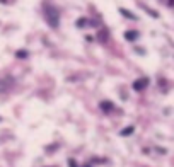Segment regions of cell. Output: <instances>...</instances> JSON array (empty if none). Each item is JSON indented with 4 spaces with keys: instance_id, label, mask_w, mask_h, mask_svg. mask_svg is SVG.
<instances>
[{
    "instance_id": "cell-1",
    "label": "cell",
    "mask_w": 174,
    "mask_h": 167,
    "mask_svg": "<svg viewBox=\"0 0 174 167\" xmlns=\"http://www.w3.org/2000/svg\"><path fill=\"white\" fill-rule=\"evenodd\" d=\"M43 15L46 19V24H48L51 29H58L60 27V9L53 4L45 2L43 4Z\"/></svg>"
},
{
    "instance_id": "cell-2",
    "label": "cell",
    "mask_w": 174,
    "mask_h": 167,
    "mask_svg": "<svg viewBox=\"0 0 174 167\" xmlns=\"http://www.w3.org/2000/svg\"><path fill=\"white\" fill-rule=\"evenodd\" d=\"M148 84H150L148 77H140V78H137V80H133V84H132V89H133L135 92H142L145 87H148Z\"/></svg>"
},
{
    "instance_id": "cell-3",
    "label": "cell",
    "mask_w": 174,
    "mask_h": 167,
    "mask_svg": "<svg viewBox=\"0 0 174 167\" xmlns=\"http://www.w3.org/2000/svg\"><path fill=\"white\" fill-rule=\"evenodd\" d=\"M99 108H101V111H103V113L109 114V113L115 111V102L109 101V99H104V101H101V102H99Z\"/></svg>"
},
{
    "instance_id": "cell-4",
    "label": "cell",
    "mask_w": 174,
    "mask_h": 167,
    "mask_svg": "<svg viewBox=\"0 0 174 167\" xmlns=\"http://www.w3.org/2000/svg\"><path fill=\"white\" fill-rule=\"evenodd\" d=\"M123 36H125V39H126V41L133 43V41H137L138 38H140V33H138V31H132V29H128L125 34H123Z\"/></svg>"
},
{
    "instance_id": "cell-5",
    "label": "cell",
    "mask_w": 174,
    "mask_h": 167,
    "mask_svg": "<svg viewBox=\"0 0 174 167\" xmlns=\"http://www.w3.org/2000/svg\"><path fill=\"white\" fill-rule=\"evenodd\" d=\"M119 14L121 15H125L128 21H138V17H137V14H133V12H130V10H126V9H119Z\"/></svg>"
},
{
    "instance_id": "cell-6",
    "label": "cell",
    "mask_w": 174,
    "mask_h": 167,
    "mask_svg": "<svg viewBox=\"0 0 174 167\" xmlns=\"http://www.w3.org/2000/svg\"><path fill=\"white\" fill-rule=\"evenodd\" d=\"M133 131H135V126L133 125H128V126H125L119 131V137H130V135H133Z\"/></svg>"
},
{
    "instance_id": "cell-7",
    "label": "cell",
    "mask_w": 174,
    "mask_h": 167,
    "mask_svg": "<svg viewBox=\"0 0 174 167\" xmlns=\"http://www.w3.org/2000/svg\"><path fill=\"white\" fill-rule=\"evenodd\" d=\"M107 38H109V34H107L106 29H103V31H99V33H97V41H99V43H106Z\"/></svg>"
},
{
    "instance_id": "cell-8",
    "label": "cell",
    "mask_w": 174,
    "mask_h": 167,
    "mask_svg": "<svg viewBox=\"0 0 174 167\" xmlns=\"http://www.w3.org/2000/svg\"><path fill=\"white\" fill-rule=\"evenodd\" d=\"M15 58H17V60L29 58V51H26V50H17V51H15Z\"/></svg>"
},
{
    "instance_id": "cell-9",
    "label": "cell",
    "mask_w": 174,
    "mask_h": 167,
    "mask_svg": "<svg viewBox=\"0 0 174 167\" xmlns=\"http://www.w3.org/2000/svg\"><path fill=\"white\" fill-rule=\"evenodd\" d=\"M140 7H142V9H144V10H145V12H147V14H150V15H152V17H154V19H157V17H159V14H157V12H156V10H152V9H148V7H147V5H144V4H140Z\"/></svg>"
},
{
    "instance_id": "cell-10",
    "label": "cell",
    "mask_w": 174,
    "mask_h": 167,
    "mask_svg": "<svg viewBox=\"0 0 174 167\" xmlns=\"http://www.w3.org/2000/svg\"><path fill=\"white\" fill-rule=\"evenodd\" d=\"M87 24H89V22H87V19H85V17H80L79 21H75V26H77V27H84V26H87Z\"/></svg>"
},
{
    "instance_id": "cell-11",
    "label": "cell",
    "mask_w": 174,
    "mask_h": 167,
    "mask_svg": "<svg viewBox=\"0 0 174 167\" xmlns=\"http://www.w3.org/2000/svg\"><path fill=\"white\" fill-rule=\"evenodd\" d=\"M67 164H68V167H80V165L77 164V160L74 159V157H70V159L67 160Z\"/></svg>"
},
{
    "instance_id": "cell-12",
    "label": "cell",
    "mask_w": 174,
    "mask_h": 167,
    "mask_svg": "<svg viewBox=\"0 0 174 167\" xmlns=\"http://www.w3.org/2000/svg\"><path fill=\"white\" fill-rule=\"evenodd\" d=\"M92 162H96V164H104L106 160H104V159H92Z\"/></svg>"
},
{
    "instance_id": "cell-13",
    "label": "cell",
    "mask_w": 174,
    "mask_h": 167,
    "mask_svg": "<svg viewBox=\"0 0 174 167\" xmlns=\"http://www.w3.org/2000/svg\"><path fill=\"white\" fill-rule=\"evenodd\" d=\"M166 5H169V7H172V5H174V2H166Z\"/></svg>"
},
{
    "instance_id": "cell-14",
    "label": "cell",
    "mask_w": 174,
    "mask_h": 167,
    "mask_svg": "<svg viewBox=\"0 0 174 167\" xmlns=\"http://www.w3.org/2000/svg\"><path fill=\"white\" fill-rule=\"evenodd\" d=\"M84 167H92V165H91V164H87V165H84Z\"/></svg>"
},
{
    "instance_id": "cell-15",
    "label": "cell",
    "mask_w": 174,
    "mask_h": 167,
    "mask_svg": "<svg viewBox=\"0 0 174 167\" xmlns=\"http://www.w3.org/2000/svg\"><path fill=\"white\" fill-rule=\"evenodd\" d=\"M0 121H2V118H0Z\"/></svg>"
}]
</instances>
